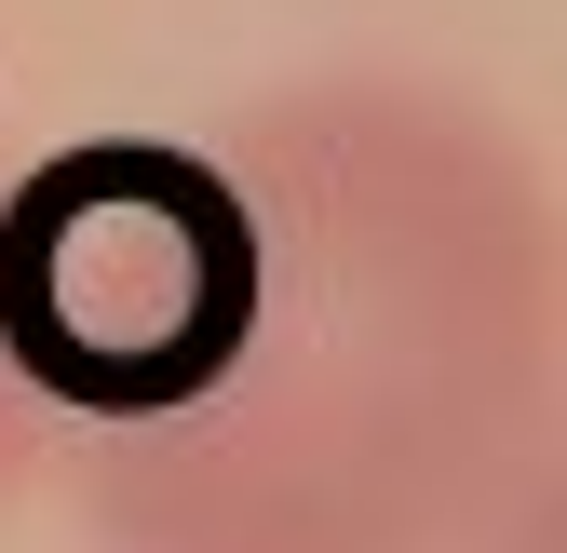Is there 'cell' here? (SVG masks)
<instances>
[{
	"instance_id": "cell-2",
	"label": "cell",
	"mask_w": 567,
	"mask_h": 553,
	"mask_svg": "<svg viewBox=\"0 0 567 553\" xmlns=\"http://www.w3.org/2000/svg\"><path fill=\"white\" fill-rule=\"evenodd\" d=\"M244 324V202L203 135H82L0 189V378L54 432H135Z\"/></svg>"
},
{
	"instance_id": "cell-3",
	"label": "cell",
	"mask_w": 567,
	"mask_h": 553,
	"mask_svg": "<svg viewBox=\"0 0 567 553\" xmlns=\"http://www.w3.org/2000/svg\"><path fill=\"white\" fill-rule=\"evenodd\" d=\"M28 459H41V419H28V392H14V378H0V500H14V487H28Z\"/></svg>"
},
{
	"instance_id": "cell-1",
	"label": "cell",
	"mask_w": 567,
	"mask_h": 553,
	"mask_svg": "<svg viewBox=\"0 0 567 553\" xmlns=\"http://www.w3.org/2000/svg\"><path fill=\"white\" fill-rule=\"evenodd\" d=\"M203 149L244 202V324L135 432H54L95 553H501L554 472V189L419 67H324Z\"/></svg>"
}]
</instances>
